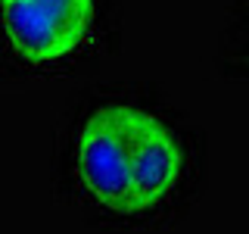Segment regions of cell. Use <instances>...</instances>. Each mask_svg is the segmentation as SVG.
Returning <instances> with one entry per match:
<instances>
[{
  "instance_id": "1",
  "label": "cell",
  "mask_w": 249,
  "mask_h": 234,
  "mask_svg": "<svg viewBox=\"0 0 249 234\" xmlns=\"http://www.w3.org/2000/svg\"><path fill=\"white\" fill-rule=\"evenodd\" d=\"M206 135L156 84L100 81L75 94L53 137V191L106 231L168 228L206 191Z\"/></svg>"
},
{
  "instance_id": "2",
  "label": "cell",
  "mask_w": 249,
  "mask_h": 234,
  "mask_svg": "<svg viewBox=\"0 0 249 234\" xmlns=\"http://www.w3.org/2000/svg\"><path fill=\"white\" fill-rule=\"evenodd\" d=\"M119 35L112 0H0V69L69 78L100 62Z\"/></svg>"
},
{
  "instance_id": "3",
  "label": "cell",
  "mask_w": 249,
  "mask_h": 234,
  "mask_svg": "<svg viewBox=\"0 0 249 234\" xmlns=\"http://www.w3.org/2000/svg\"><path fill=\"white\" fill-rule=\"evenodd\" d=\"M215 66L221 78H249V0H237L218 38Z\"/></svg>"
}]
</instances>
